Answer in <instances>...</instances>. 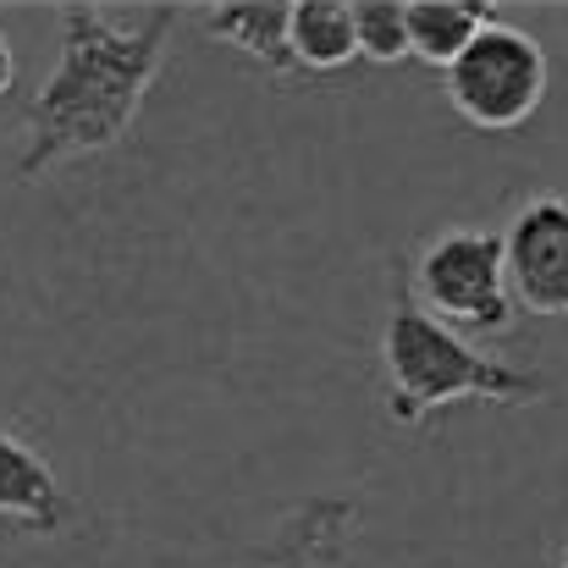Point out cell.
<instances>
[{"label": "cell", "instance_id": "1", "mask_svg": "<svg viewBox=\"0 0 568 568\" xmlns=\"http://www.w3.org/2000/svg\"><path fill=\"white\" fill-rule=\"evenodd\" d=\"M178 11L183 6H122V0L61 6L55 67L28 100L17 178H39L122 144L172 50Z\"/></svg>", "mask_w": 568, "mask_h": 568}, {"label": "cell", "instance_id": "2", "mask_svg": "<svg viewBox=\"0 0 568 568\" xmlns=\"http://www.w3.org/2000/svg\"><path fill=\"white\" fill-rule=\"evenodd\" d=\"M381 371H386V414L397 425H425L430 414L453 408V403H530L547 397V381L519 371V365H497L486 359L464 332L442 326L414 287L397 276L392 282V310L381 326Z\"/></svg>", "mask_w": 568, "mask_h": 568}, {"label": "cell", "instance_id": "3", "mask_svg": "<svg viewBox=\"0 0 568 568\" xmlns=\"http://www.w3.org/2000/svg\"><path fill=\"white\" fill-rule=\"evenodd\" d=\"M414 298L464 337H491L514 326V287H508V248L503 232L447 226L414 254Z\"/></svg>", "mask_w": 568, "mask_h": 568}, {"label": "cell", "instance_id": "4", "mask_svg": "<svg viewBox=\"0 0 568 568\" xmlns=\"http://www.w3.org/2000/svg\"><path fill=\"white\" fill-rule=\"evenodd\" d=\"M447 100L480 133L525 128L541 111V100H547V55H541V44L525 28H514V22H491L469 44V55L447 72Z\"/></svg>", "mask_w": 568, "mask_h": 568}, {"label": "cell", "instance_id": "5", "mask_svg": "<svg viewBox=\"0 0 568 568\" xmlns=\"http://www.w3.org/2000/svg\"><path fill=\"white\" fill-rule=\"evenodd\" d=\"M508 287L514 304L541 315V321H564L568 315V199L558 193H536L514 210L508 232Z\"/></svg>", "mask_w": 568, "mask_h": 568}, {"label": "cell", "instance_id": "6", "mask_svg": "<svg viewBox=\"0 0 568 568\" xmlns=\"http://www.w3.org/2000/svg\"><path fill=\"white\" fill-rule=\"evenodd\" d=\"M354 525H359L354 497H310L276 525V536L243 568H337Z\"/></svg>", "mask_w": 568, "mask_h": 568}, {"label": "cell", "instance_id": "7", "mask_svg": "<svg viewBox=\"0 0 568 568\" xmlns=\"http://www.w3.org/2000/svg\"><path fill=\"white\" fill-rule=\"evenodd\" d=\"M204 28L254 67H293V0H215L204 6Z\"/></svg>", "mask_w": 568, "mask_h": 568}, {"label": "cell", "instance_id": "8", "mask_svg": "<svg viewBox=\"0 0 568 568\" xmlns=\"http://www.w3.org/2000/svg\"><path fill=\"white\" fill-rule=\"evenodd\" d=\"M0 519H11L22 530H55L67 519L55 469L11 430H0Z\"/></svg>", "mask_w": 568, "mask_h": 568}, {"label": "cell", "instance_id": "9", "mask_svg": "<svg viewBox=\"0 0 568 568\" xmlns=\"http://www.w3.org/2000/svg\"><path fill=\"white\" fill-rule=\"evenodd\" d=\"M491 22L486 0H408V50L419 67L453 72Z\"/></svg>", "mask_w": 568, "mask_h": 568}, {"label": "cell", "instance_id": "10", "mask_svg": "<svg viewBox=\"0 0 568 568\" xmlns=\"http://www.w3.org/2000/svg\"><path fill=\"white\" fill-rule=\"evenodd\" d=\"M348 61H359L354 0H293V67L337 72Z\"/></svg>", "mask_w": 568, "mask_h": 568}, {"label": "cell", "instance_id": "11", "mask_svg": "<svg viewBox=\"0 0 568 568\" xmlns=\"http://www.w3.org/2000/svg\"><path fill=\"white\" fill-rule=\"evenodd\" d=\"M354 22H359V55L376 67L414 61L408 50V0H354Z\"/></svg>", "mask_w": 568, "mask_h": 568}, {"label": "cell", "instance_id": "12", "mask_svg": "<svg viewBox=\"0 0 568 568\" xmlns=\"http://www.w3.org/2000/svg\"><path fill=\"white\" fill-rule=\"evenodd\" d=\"M11 78H17V55H11V39L0 33V100H6V89H11Z\"/></svg>", "mask_w": 568, "mask_h": 568}, {"label": "cell", "instance_id": "13", "mask_svg": "<svg viewBox=\"0 0 568 568\" xmlns=\"http://www.w3.org/2000/svg\"><path fill=\"white\" fill-rule=\"evenodd\" d=\"M564 568H568V558H564Z\"/></svg>", "mask_w": 568, "mask_h": 568}]
</instances>
